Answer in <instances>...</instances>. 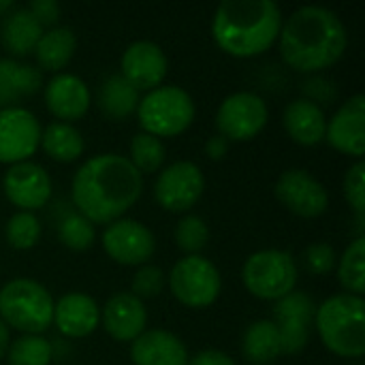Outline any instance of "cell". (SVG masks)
Segmentation results:
<instances>
[{
    "mask_svg": "<svg viewBox=\"0 0 365 365\" xmlns=\"http://www.w3.org/2000/svg\"><path fill=\"white\" fill-rule=\"evenodd\" d=\"M9 365H49L53 359L51 342L43 336H19L9 344Z\"/></svg>",
    "mask_w": 365,
    "mask_h": 365,
    "instance_id": "4dcf8cb0",
    "label": "cell"
},
{
    "mask_svg": "<svg viewBox=\"0 0 365 365\" xmlns=\"http://www.w3.org/2000/svg\"><path fill=\"white\" fill-rule=\"evenodd\" d=\"M43 36V26L32 17V13L21 6L6 13L0 26V41L13 56H28L34 51L38 38Z\"/></svg>",
    "mask_w": 365,
    "mask_h": 365,
    "instance_id": "603a6c76",
    "label": "cell"
},
{
    "mask_svg": "<svg viewBox=\"0 0 365 365\" xmlns=\"http://www.w3.org/2000/svg\"><path fill=\"white\" fill-rule=\"evenodd\" d=\"M338 280L351 295H364L365 291V237L359 235L349 244L338 261Z\"/></svg>",
    "mask_w": 365,
    "mask_h": 365,
    "instance_id": "f1b7e54d",
    "label": "cell"
},
{
    "mask_svg": "<svg viewBox=\"0 0 365 365\" xmlns=\"http://www.w3.org/2000/svg\"><path fill=\"white\" fill-rule=\"evenodd\" d=\"M6 242L15 250H28L36 246L41 237V220L32 212H17L6 222Z\"/></svg>",
    "mask_w": 365,
    "mask_h": 365,
    "instance_id": "d6a6232c",
    "label": "cell"
},
{
    "mask_svg": "<svg viewBox=\"0 0 365 365\" xmlns=\"http://www.w3.org/2000/svg\"><path fill=\"white\" fill-rule=\"evenodd\" d=\"M53 304L41 282L15 278L0 289V321L24 336H41L53 323Z\"/></svg>",
    "mask_w": 365,
    "mask_h": 365,
    "instance_id": "5b68a950",
    "label": "cell"
},
{
    "mask_svg": "<svg viewBox=\"0 0 365 365\" xmlns=\"http://www.w3.org/2000/svg\"><path fill=\"white\" fill-rule=\"evenodd\" d=\"M75 49H77L75 32L66 26H53L47 32H43V36L38 38L34 47V58L41 68L60 73V68H64L75 56Z\"/></svg>",
    "mask_w": 365,
    "mask_h": 365,
    "instance_id": "d4e9b609",
    "label": "cell"
},
{
    "mask_svg": "<svg viewBox=\"0 0 365 365\" xmlns=\"http://www.w3.org/2000/svg\"><path fill=\"white\" fill-rule=\"evenodd\" d=\"M344 199L357 216H365V163L357 160L344 175Z\"/></svg>",
    "mask_w": 365,
    "mask_h": 365,
    "instance_id": "e575fe53",
    "label": "cell"
},
{
    "mask_svg": "<svg viewBox=\"0 0 365 365\" xmlns=\"http://www.w3.org/2000/svg\"><path fill=\"white\" fill-rule=\"evenodd\" d=\"M32 17L45 28V26H53L60 17V4L56 0H32L28 6H26Z\"/></svg>",
    "mask_w": 365,
    "mask_h": 365,
    "instance_id": "74e56055",
    "label": "cell"
},
{
    "mask_svg": "<svg viewBox=\"0 0 365 365\" xmlns=\"http://www.w3.org/2000/svg\"><path fill=\"white\" fill-rule=\"evenodd\" d=\"M169 289L180 304L201 310L218 299L222 278L210 259L201 255H188L171 267Z\"/></svg>",
    "mask_w": 365,
    "mask_h": 365,
    "instance_id": "ba28073f",
    "label": "cell"
},
{
    "mask_svg": "<svg viewBox=\"0 0 365 365\" xmlns=\"http://www.w3.org/2000/svg\"><path fill=\"white\" fill-rule=\"evenodd\" d=\"M41 148V124L32 111L19 105L0 109V163L30 160Z\"/></svg>",
    "mask_w": 365,
    "mask_h": 365,
    "instance_id": "8fae6325",
    "label": "cell"
},
{
    "mask_svg": "<svg viewBox=\"0 0 365 365\" xmlns=\"http://www.w3.org/2000/svg\"><path fill=\"white\" fill-rule=\"evenodd\" d=\"M282 28V11L274 0H227L212 19L216 45L233 58H255L272 49Z\"/></svg>",
    "mask_w": 365,
    "mask_h": 365,
    "instance_id": "3957f363",
    "label": "cell"
},
{
    "mask_svg": "<svg viewBox=\"0 0 365 365\" xmlns=\"http://www.w3.org/2000/svg\"><path fill=\"white\" fill-rule=\"evenodd\" d=\"M269 120V109L263 96L255 92H235L227 96L216 113L218 135L231 141L255 139Z\"/></svg>",
    "mask_w": 365,
    "mask_h": 365,
    "instance_id": "9c48e42d",
    "label": "cell"
},
{
    "mask_svg": "<svg viewBox=\"0 0 365 365\" xmlns=\"http://www.w3.org/2000/svg\"><path fill=\"white\" fill-rule=\"evenodd\" d=\"M143 175L122 154L88 158L73 175V205L92 225L120 220L141 197Z\"/></svg>",
    "mask_w": 365,
    "mask_h": 365,
    "instance_id": "6da1fadb",
    "label": "cell"
},
{
    "mask_svg": "<svg viewBox=\"0 0 365 365\" xmlns=\"http://www.w3.org/2000/svg\"><path fill=\"white\" fill-rule=\"evenodd\" d=\"M101 323L115 342H135L148 325V310L133 293H115L101 310Z\"/></svg>",
    "mask_w": 365,
    "mask_h": 365,
    "instance_id": "d6986e66",
    "label": "cell"
},
{
    "mask_svg": "<svg viewBox=\"0 0 365 365\" xmlns=\"http://www.w3.org/2000/svg\"><path fill=\"white\" fill-rule=\"evenodd\" d=\"M167 158V150L163 139L148 135V133H137L130 141V165L143 175V173H156Z\"/></svg>",
    "mask_w": 365,
    "mask_h": 365,
    "instance_id": "f546056e",
    "label": "cell"
},
{
    "mask_svg": "<svg viewBox=\"0 0 365 365\" xmlns=\"http://www.w3.org/2000/svg\"><path fill=\"white\" fill-rule=\"evenodd\" d=\"M66 338H86L101 325V308L86 293H66L53 304V323Z\"/></svg>",
    "mask_w": 365,
    "mask_h": 365,
    "instance_id": "ffe728a7",
    "label": "cell"
},
{
    "mask_svg": "<svg viewBox=\"0 0 365 365\" xmlns=\"http://www.w3.org/2000/svg\"><path fill=\"white\" fill-rule=\"evenodd\" d=\"M137 120L141 133L163 137L182 135L195 120V101L180 86H158L150 90L137 105Z\"/></svg>",
    "mask_w": 365,
    "mask_h": 365,
    "instance_id": "8992f818",
    "label": "cell"
},
{
    "mask_svg": "<svg viewBox=\"0 0 365 365\" xmlns=\"http://www.w3.org/2000/svg\"><path fill=\"white\" fill-rule=\"evenodd\" d=\"M141 94L120 73L109 75L98 88V107L111 120H124L137 111Z\"/></svg>",
    "mask_w": 365,
    "mask_h": 365,
    "instance_id": "4316f807",
    "label": "cell"
},
{
    "mask_svg": "<svg viewBox=\"0 0 365 365\" xmlns=\"http://www.w3.org/2000/svg\"><path fill=\"white\" fill-rule=\"evenodd\" d=\"M83 137L81 133L66 122H51L41 130V148L43 152L58 163H73L83 154Z\"/></svg>",
    "mask_w": 365,
    "mask_h": 365,
    "instance_id": "83f0119b",
    "label": "cell"
},
{
    "mask_svg": "<svg viewBox=\"0 0 365 365\" xmlns=\"http://www.w3.org/2000/svg\"><path fill=\"white\" fill-rule=\"evenodd\" d=\"M175 244L182 252L186 255H199L210 240V229L205 225V220L197 214H188L184 216L178 227H175Z\"/></svg>",
    "mask_w": 365,
    "mask_h": 365,
    "instance_id": "836d02e7",
    "label": "cell"
},
{
    "mask_svg": "<svg viewBox=\"0 0 365 365\" xmlns=\"http://www.w3.org/2000/svg\"><path fill=\"white\" fill-rule=\"evenodd\" d=\"M284 128L289 137L299 145H319L325 141L327 130V115L321 105L308 101L306 96L291 101L282 113Z\"/></svg>",
    "mask_w": 365,
    "mask_h": 365,
    "instance_id": "7402d4cb",
    "label": "cell"
},
{
    "mask_svg": "<svg viewBox=\"0 0 365 365\" xmlns=\"http://www.w3.org/2000/svg\"><path fill=\"white\" fill-rule=\"evenodd\" d=\"M306 92L310 94V96H306V98H308V101H312V103H317V105L327 103V101H331V98L336 96V88H334V83H329V81H325V79H321V77H317V79L308 81Z\"/></svg>",
    "mask_w": 365,
    "mask_h": 365,
    "instance_id": "f35d334b",
    "label": "cell"
},
{
    "mask_svg": "<svg viewBox=\"0 0 365 365\" xmlns=\"http://www.w3.org/2000/svg\"><path fill=\"white\" fill-rule=\"evenodd\" d=\"M2 188L19 212L34 214V210H41L51 199V178L45 167L32 160L11 165L2 178Z\"/></svg>",
    "mask_w": 365,
    "mask_h": 365,
    "instance_id": "9a60e30c",
    "label": "cell"
},
{
    "mask_svg": "<svg viewBox=\"0 0 365 365\" xmlns=\"http://www.w3.org/2000/svg\"><path fill=\"white\" fill-rule=\"evenodd\" d=\"M242 353L252 365L274 364L282 355L280 331L274 321H255L244 331Z\"/></svg>",
    "mask_w": 365,
    "mask_h": 365,
    "instance_id": "484cf974",
    "label": "cell"
},
{
    "mask_svg": "<svg viewBox=\"0 0 365 365\" xmlns=\"http://www.w3.org/2000/svg\"><path fill=\"white\" fill-rule=\"evenodd\" d=\"M58 237L66 248L81 252L94 244L96 233H94V225L86 216H81L79 212H68L58 225Z\"/></svg>",
    "mask_w": 365,
    "mask_h": 365,
    "instance_id": "1f68e13d",
    "label": "cell"
},
{
    "mask_svg": "<svg viewBox=\"0 0 365 365\" xmlns=\"http://www.w3.org/2000/svg\"><path fill=\"white\" fill-rule=\"evenodd\" d=\"M130 359L135 365H188L186 344L167 329H145L130 342Z\"/></svg>",
    "mask_w": 365,
    "mask_h": 365,
    "instance_id": "44dd1931",
    "label": "cell"
},
{
    "mask_svg": "<svg viewBox=\"0 0 365 365\" xmlns=\"http://www.w3.org/2000/svg\"><path fill=\"white\" fill-rule=\"evenodd\" d=\"M41 71L34 64L0 58V109L11 107L21 96L34 94L41 88Z\"/></svg>",
    "mask_w": 365,
    "mask_h": 365,
    "instance_id": "cb8c5ba5",
    "label": "cell"
},
{
    "mask_svg": "<svg viewBox=\"0 0 365 365\" xmlns=\"http://www.w3.org/2000/svg\"><path fill=\"white\" fill-rule=\"evenodd\" d=\"M297 263L291 252L267 248L252 252L242 267L246 291L265 302H280L297 287Z\"/></svg>",
    "mask_w": 365,
    "mask_h": 365,
    "instance_id": "52a82bcc",
    "label": "cell"
},
{
    "mask_svg": "<svg viewBox=\"0 0 365 365\" xmlns=\"http://www.w3.org/2000/svg\"><path fill=\"white\" fill-rule=\"evenodd\" d=\"M9 344H11V338H9V327L0 321V361L4 359L6 351H9Z\"/></svg>",
    "mask_w": 365,
    "mask_h": 365,
    "instance_id": "b9f144b4",
    "label": "cell"
},
{
    "mask_svg": "<svg viewBox=\"0 0 365 365\" xmlns=\"http://www.w3.org/2000/svg\"><path fill=\"white\" fill-rule=\"evenodd\" d=\"M205 188L201 169L190 160H178L160 171L154 182L156 203L173 214H182L195 207Z\"/></svg>",
    "mask_w": 365,
    "mask_h": 365,
    "instance_id": "30bf717a",
    "label": "cell"
},
{
    "mask_svg": "<svg viewBox=\"0 0 365 365\" xmlns=\"http://www.w3.org/2000/svg\"><path fill=\"white\" fill-rule=\"evenodd\" d=\"M103 250L120 265H145L156 250L154 233L133 218H120L105 227L101 237Z\"/></svg>",
    "mask_w": 365,
    "mask_h": 365,
    "instance_id": "7c38bea8",
    "label": "cell"
},
{
    "mask_svg": "<svg viewBox=\"0 0 365 365\" xmlns=\"http://www.w3.org/2000/svg\"><path fill=\"white\" fill-rule=\"evenodd\" d=\"M9 11H13V2L11 0H0V15H6Z\"/></svg>",
    "mask_w": 365,
    "mask_h": 365,
    "instance_id": "7bdbcfd3",
    "label": "cell"
},
{
    "mask_svg": "<svg viewBox=\"0 0 365 365\" xmlns=\"http://www.w3.org/2000/svg\"><path fill=\"white\" fill-rule=\"evenodd\" d=\"M92 96L88 83L73 73H56L45 86V105L58 122H75L90 109Z\"/></svg>",
    "mask_w": 365,
    "mask_h": 365,
    "instance_id": "ac0fdd59",
    "label": "cell"
},
{
    "mask_svg": "<svg viewBox=\"0 0 365 365\" xmlns=\"http://www.w3.org/2000/svg\"><path fill=\"white\" fill-rule=\"evenodd\" d=\"M282 60L297 73H319L334 66L346 51L349 34L342 19L325 6H302L282 19Z\"/></svg>",
    "mask_w": 365,
    "mask_h": 365,
    "instance_id": "7a4b0ae2",
    "label": "cell"
},
{
    "mask_svg": "<svg viewBox=\"0 0 365 365\" xmlns=\"http://www.w3.org/2000/svg\"><path fill=\"white\" fill-rule=\"evenodd\" d=\"M314 310V302L302 291H293L291 295L276 302L274 325L280 331L282 355H295L308 346Z\"/></svg>",
    "mask_w": 365,
    "mask_h": 365,
    "instance_id": "5bb4252c",
    "label": "cell"
},
{
    "mask_svg": "<svg viewBox=\"0 0 365 365\" xmlns=\"http://www.w3.org/2000/svg\"><path fill=\"white\" fill-rule=\"evenodd\" d=\"M229 145H231V143H229L222 135H214V137H210V139L205 141V154H207V158H212V160H220V158L227 156Z\"/></svg>",
    "mask_w": 365,
    "mask_h": 365,
    "instance_id": "60d3db41",
    "label": "cell"
},
{
    "mask_svg": "<svg viewBox=\"0 0 365 365\" xmlns=\"http://www.w3.org/2000/svg\"><path fill=\"white\" fill-rule=\"evenodd\" d=\"M321 342L338 357L359 359L365 355V302L359 295L338 293L314 310Z\"/></svg>",
    "mask_w": 365,
    "mask_h": 365,
    "instance_id": "277c9868",
    "label": "cell"
},
{
    "mask_svg": "<svg viewBox=\"0 0 365 365\" xmlns=\"http://www.w3.org/2000/svg\"><path fill=\"white\" fill-rule=\"evenodd\" d=\"M188 365H235V361L227 353H222V351L207 349V351H201L195 357H190Z\"/></svg>",
    "mask_w": 365,
    "mask_h": 365,
    "instance_id": "ab89813d",
    "label": "cell"
},
{
    "mask_svg": "<svg viewBox=\"0 0 365 365\" xmlns=\"http://www.w3.org/2000/svg\"><path fill=\"white\" fill-rule=\"evenodd\" d=\"M120 68H122V77L141 90H154L158 86H163V79L167 77V56L163 51L160 45L152 43V41H135L133 45L126 47V51L122 53L120 60Z\"/></svg>",
    "mask_w": 365,
    "mask_h": 365,
    "instance_id": "e0dca14e",
    "label": "cell"
},
{
    "mask_svg": "<svg viewBox=\"0 0 365 365\" xmlns=\"http://www.w3.org/2000/svg\"><path fill=\"white\" fill-rule=\"evenodd\" d=\"M338 263L336 250L329 244H312L304 252V265L314 276H327Z\"/></svg>",
    "mask_w": 365,
    "mask_h": 365,
    "instance_id": "8d00e7d4",
    "label": "cell"
},
{
    "mask_svg": "<svg viewBox=\"0 0 365 365\" xmlns=\"http://www.w3.org/2000/svg\"><path fill=\"white\" fill-rule=\"evenodd\" d=\"M276 199L299 218H319L329 205L327 188L306 169H289L276 182Z\"/></svg>",
    "mask_w": 365,
    "mask_h": 365,
    "instance_id": "4fadbf2b",
    "label": "cell"
},
{
    "mask_svg": "<svg viewBox=\"0 0 365 365\" xmlns=\"http://www.w3.org/2000/svg\"><path fill=\"white\" fill-rule=\"evenodd\" d=\"M165 287V272L156 265H141L133 276V295L143 299L160 295Z\"/></svg>",
    "mask_w": 365,
    "mask_h": 365,
    "instance_id": "d590c367",
    "label": "cell"
},
{
    "mask_svg": "<svg viewBox=\"0 0 365 365\" xmlns=\"http://www.w3.org/2000/svg\"><path fill=\"white\" fill-rule=\"evenodd\" d=\"M325 141L357 160H361L365 154V96L355 94L351 96L331 120H327Z\"/></svg>",
    "mask_w": 365,
    "mask_h": 365,
    "instance_id": "2e32d148",
    "label": "cell"
}]
</instances>
